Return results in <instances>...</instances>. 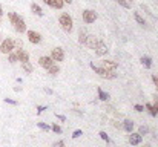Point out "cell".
I'll return each instance as SVG.
<instances>
[{
  "instance_id": "cell-35",
  "label": "cell",
  "mask_w": 158,
  "mask_h": 147,
  "mask_svg": "<svg viewBox=\"0 0 158 147\" xmlns=\"http://www.w3.org/2000/svg\"><path fill=\"white\" fill-rule=\"evenodd\" d=\"M55 116H57V119H60V121H66V116H64V115H57V113H55Z\"/></svg>"
},
{
  "instance_id": "cell-37",
  "label": "cell",
  "mask_w": 158,
  "mask_h": 147,
  "mask_svg": "<svg viewBox=\"0 0 158 147\" xmlns=\"http://www.w3.org/2000/svg\"><path fill=\"white\" fill-rule=\"evenodd\" d=\"M152 80H153V83L158 86V77H155V75H153V77H152Z\"/></svg>"
},
{
  "instance_id": "cell-13",
  "label": "cell",
  "mask_w": 158,
  "mask_h": 147,
  "mask_svg": "<svg viewBox=\"0 0 158 147\" xmlns=\"http://www.w3.org/2000/svg\"><path fill=\"white\" fill-rule=\"evenodd\" d=\"M101 67H104V69H107V70H115V69L118 67V64H117L115 61L104 60V61H101Z\"/></svg>"
},
{
  "instance_id": "cell-6",
  "label": "cell",
  "mask_w": 158,
  "mask_h": 147,
  "mask_svg": "<svg viewBox=\"0 0 158 147\" xmlns=\"http://www.w3.org/2000/svg\"><path fill=\"white\" fill-rule=\"evenodd\" d=\"M51 58H52L54 61H63V60H64L63 49H61V47H54L52 52H51Z\"/></svg>"
},
{
  "instance_id": "cell-15",
  "label": "cell",
  "mask_w": 158,
  "mask_h": 147,
  "mask_svg": "<svg viewBox=\"0 0 158 147\" xmlns=\"http://www.w3.org/2000/svg\"><path fill=\"white\" fill-rule=\"evenodd\" d=\"M123 129L126 132H132V129H133V121L132 119H124L123 121Z\"/></svg>"
},
{
  "instance_id": "cell-28",
  "label": "cell",
  "mask_w": 158,
  "mask_h": 147,
  "mask_svg": "<svg viewBox=\"0 0 158 147\" xmlns=\"http://www.w3.org/2000/svg\"><path fill=\"white\" fill-rule=\"evenodd\" d=\"M51 129H52V130H54L55 133H61V127H60L58 124H54V126H52Z\"/></svg>"
},
{
  "instance_id": "cell-25",
  "label": "cell",
  "mask_w": 158,
  "mask_h": 147,
  "mask_svg": "<svg viewBox=\"0 0 158 147\" xmlns=\"http://www.w3.org/2000/svg\"><path fill=\"white\" fill-rule=\"evenodd\" d=\"M17 61H18L17 55H15V54H11V52H9V63H12V64H14V63H17Z\"/></svg>"
},
{
  "instance_id": "cell-38",
  "label": "cell",
  "mask_w": 158,
  "mask_h": 147,
  "mask_svg": "<svg viewBox=\"0 0 158 147\" xmlns=\"http://www.w3.org/2000/svg\"><path fill=\"white\" fill-rule=\"evenodd\" d=\"M0 15H3V8H2V5H0Z\"/></svg>"
},
{
  "instance_id": "cell-16",
  "label": "cell",
  "mask_w": 158,
  "mask_h": 147,
  "mask_svg": "<svg viewBox=\"0 0 158 147\" xmlns=\"http://www.w3.org/2000/svg\"><path fill=\"white\" fill-rule=\"evenodd\" d=\"M97 92H98V98H100L101 101H107L109 98H110V96H109V93H107V92H104L101 87H98V89H97Z\"/></svg>"
},
{
  "instance_id": "cell-5",
  "label": "cell",
  "mask_w": 158,
  "mask_h": 147,
  "mask_svg": "<svg viewBox=\"0 0 158 147\" xmlns=\"http://www.w3.org/2000/svg\"><path fill=\"white\" fill-rule=\"evenodd\" d=\"M83 20H84V23H94L97 20V12L92 9H84L83 11Z\"/></svg>"
},
{
  "instance_id": "cell-2",
  "label": "cell",
  "mask_w": 158,
  "mask_h": 147,
  "mask_svg": "<svg viewBox=\"0 0 158 147\" xmlns=\"http://www.w3.org/2000/svg\"><path fill=\"white\" fill-rule=\"evenodd\" d=\"M58 23H60V26L63 28V31H66V32H71V31H72L74 21H72V17H71L69 14L63 12V14L60 15V18H58Z\"/></svg>"
},
{
  "instance_id": "cell-31",
  "label": "cell",
  "mask_w": 158,
  "mask_h": 147,
  "mask_svg": "<svg viewBox=\"0 0 158 147\" xmlns=\"http://www.w3.org/2000/svg\"><path fill=\"white\" fill-rule=\"evenodd\" d=\"M133 107H135V110H137V112H143L144 110V106H141V104H135Z\"/></svg>"
},
{
  "instance_id": "cell-14",
  "label": "cell",
  "mask_w": 158,
  "mask_h": 147,
  "mask_svg": "<svg viewBox=\"0 0 158 147\" xmlns=\"http://www.w3.org/2000/svg\"><path fill=\"white\" fill-rule=\"evenodd\" d=\"M97 43H98V38H97V37H94V35H87V40H86L84 44H86L89 49H95Z\"/></svg>"
},
{
  "instance_id": "cell-20",
  "label": "cell",
  "mask_w": 158,
  "mask_h": 147,
  "mask_svg": "<svg viewBox=\"0 0 158 147\" xmlns=\"http://www.w3.org/2000/svg\"><path fill=\"white\" fill-rule=\"evenodd\" d=\"M141 63H143V66H144V67H147V69L152 66V60H150V57H146V55H144V57H141Z\"/></svg>"
},
{
  "instance_id": "cell-43",
  "label": "cell",
  "mask_w": 158,
  "mask_h": 147,
  "mask_svg": "<svg viewBox=\"0 0 158 147\" xmlns=\"http://www.w3.org/2000/svg\"><path fill=\"white\" fill-rule=\"evenodd\" d=\"M0 38H2V35H0Z\"/></svg>"
},
{
  "instance_id": "cell-22",
  "label": "cell",
  "mask_w": 158,
  "mask_h": 147,
  "mask_svg": "<svg viewBox=\"0 0 158 147\" xmlns=\"http://www.w3.org/2000/svg\"><path fill=\"white\" fill-rule=\"evenodd\" d=\"M48 70H49V74H51V75H57V74L60 72V67H58L57 64H52V66H51Z\"/></svg>"
},
{
  "instance_id": "cell-26",
  "label": "cell",
  "mask_w": 158,
  "mask_h": 147,
  "mask_svg": "<svg viewBox=\"0 0 158 147\" xmlns=\"http://www.w3.org/2000/svg\"><path fill=\"white\" fill-rule=\"evenodd\" d=\"M147 132H149V129H147V127H146V126H141V127H140V129H138V133H140V135H141V136H143V135H146V133H147Z\"/></svg>"
},
{
  "instance_id": "cell-27",
  "label": "cell",
  "mask_w": 158,
  "mask_h": 147,
  "mask_svg": "<svg viewBox=\"0 0 158 147\" xmlns=\"http://www.w3.org/2000/svg\"><path fill=\"white\" fill-rule=\"evenodd\" d=\"M37 126H38L40 129H43V130H51V127H49L48 124H44V122H37Z\"/></svg>"
},
{
  "instance_id": "cell-24",
  "label": "cell",
  "mask_w": 158,
  "mask_h": 147,
  "mask_svg": "<svg viewBox=\"0 0 158 147\" xmlns=\"http://www.w3.org/2000/svg\"><path fill=\"white\" fill-rule=\"evenodd\" d=\"M117 3L121 5L123 8H130V2H127V0H117Z\"/></svg>"
},
{
  "instance_id": "cell-19",
  "label": "cell",
  "mask_w": 158,
  "mask_h": 147,
  "mask_svg": "<svg viewBox=\"0 0 158 147\" xmlns=\"http://www.w3.org/2000/svg\"><path fill=\"white\" fill-rule=\"evenodd\" d=\"M144 109H147V110H149V113H150L152 116H156V113H158V112H156V109H155V106H153V104H150V103H147V104L144 106Z\"/></svg>"
},
{
  "instance_id": "cell-1",
  "label": "cell",
  "mask_w": 158,
  "mask_h": 147,
  "mask_svg": "<svg viewBox=\"0 0 158 147\" xmlns=\"http://www.w3.org/2000/svg\"><path fill=\"white\" fill-rule=\"evenodd\" d=\"M8 17H9V21L14 24V29L17 31V32H25L26 31V23H25V20L21 18L18 14H15V12H9L8 14Z\"/></svg>"
},
{
  "instance_id": "cell-42",
  "label": "cell",
  "mask_w": 158,
  "mask_h": 147,
  "mask_svg": "<svg viewBox=\"0 0 158 147\" xmlns=\"http://www.w3.org/2000/svg\"><path fill=\"white\" fill-rule=\"evenodd\" d=\"M127 2H132V0H127Z\"/></svg>"
},
{
  "instance_id": "cell-8",
  "label": "cell",
  "mask_w": 158,
  "mask_h": 147,
  "mask_svg": "<svg viewBox=\"0 0 158 147\" xmlns=\"http://www.w3.org/2000/svg\"><path fill=\"white\" fill-rule=\"evenodd\" d=\"M38 64H40L41 67H44V69H49V67L54 64V60H52L51 57H40V58H38Z\"/></svg>"
},
{
  "instance_id": "cell-12",
  "label": "cell",
  "mask_w": 158,
  "mask_h": 147,
  "mask_svg": "<svg viewBox=\"0 0 158 147\" xmlns=\"http://www.w3.org/2000/svg\"><path fill=\"white\" fill-rule=\"evenodd\" d=\"M15 55H17L18 61H21V63H25V61H29V55H28V52H26V51H23V49H17Z\"/></svg>"
},
{
  "instance_id": "cell-30",
  "label": "cell",
  "mask_w": 158,
  "mask_h": 147,
  "mask_svg": "<svg viewBox=\"0 0 158 147\" xmlns=\"http://www.w3.org/2000/svg\"><path fill=\"white\" fill-rule=\"evenodd\" d=\"M100 138H101V139H104V141H106V142H107V141H109V138H107V135H106V132H103V130H101V132H100Z\"/></svg>"
},
{
  "instance_id": "cell-18",
  "label": "cell",
  "mask_w": 158,
  "mask_h": 147,
  "mask_svg": "<svg viewBox=\"0 0 158 147\" xmlns=\"http://www.w3.org/2000/svg\"><path fill=\"white\" fill-rule=\"evenodd\" d=\"M86 40H87V34H86L83 29H80V32H78V43H80V44H84Z\"/></svg>"
},
{
  "instance_id": "cell-11",
  "label": "cell",
  "mask_w": 158,
  "mask_h": 147,
  "mask_svg": "<svg viewBox=\"0 0 158 147\" xmlns=\"http://www.w3.org/2000/svg\"><path fill=\"white\" fill-rule=\"evenodd\" d=\"M143 141V136L137 132V133H132L130 132V136H129V142H130V145H137V144H140Z\"/></svg>"
},
{
  "instance_id": "cell-21",
  "label": "cell",
  "mask_w": 158,
  "mask_h": 147,
  "mask_svg": "<svg viewBox=\"0 0 158 147\" xmlns=\"http://www.w3.org/2000/svg\"><path fill=\"white\" fill-rule=\"evenodd\" d=\"M21 67H23V70H25V72H28V74H32V64H31L29 61L21 63Z\"/></svg>"
},
{
  "instance_id": "cell-4",
  "label": "cell",
  "mask_w": 158,
  "mask_h": 147,
  "mask_svg": "<svg viewBox=\"0 0 158 147\" xmlns=\"http://www.w3.org/2000/svg\"><path fill=\"white\" fill-rule=\"evenodd\" d=\"M12 49H14V40H11V38L3 40L2 44H0V52L2 54H9V52H12Z\"/></svg>"
},
{
  "instance_id": "cell-41",
  "label": "cell",
  "mask_w": 158,
  "mask_h": 147,
  "mask_svg": "<svg viewBox=\"0 0 158 147\" xmlns=\"http://www.w3.org/2000/svg\"><path fill=\"white\" fill-rule=\"evenodd\" d=\"M0 21H2V15H0Z\"/></svg>"
},
{
  "instance_id": "cell-3",
  "label": "cell",
  "mask_w": 158,
  "mask_h": 147,
  "mask_svg": "<svg viewBox=\"0 0 158 147\" xmlns=\"http://www.w3.org/2000/svg\"><path fill=\"white\" fill-rule=\"evenodd\" d=\"M89 66H91V69H92L95 74H98V75L103 77V78L114 80V78L117 77V75H115V70H107V69H104V67H97V66H94V63H91Z\"/></svg>"
},
{
  "instance_id": "cell-39",
  "label": "cell",
  "mask_w": 158,
  "mask_h": 147,
  "mask_svg": "<svg viewBox=\"0 0 158 147\" xmlns=\"http://www.w3.org/2000/svg\"><path fill=\"white\" fill-rule=\"evenodd\" d=\"M64 3H72V0H63Z\"/></svg>"
},
{
  "instance_id": "cell-23",
  "label": "cell",
  "mask_w": 158,
  "mask_h": 147,
  "mask_svg": "<svg viewBox=\"0 0 158 147\" xmlns=\"http://www.w3.org/2000/svg\"><path fill=\"white\" fill-rule=\"evenodd\" d=\"M133 18H135V20H137V21H138L140 24H146V21H144V18H143V17H141V15H140L138 12H133Z\"/></svg>"
},
{
  "instance_id": "cell-36",
  "label": "cell",
  "mask_w": 158,
  "mask_h": 147,
  "mask_svg": "<svg viewBox=\"0 0 158 147\" xmlns=\"http://www.w3.org/2000/svg\"><path fill=\"white\" fill-rule=\"evenodd\" d=\"M43 110H46V107H43V106H37V112H38V113H41Z\"/></svg>"
},
{
  "instance_id": "cell-33",
  "label": "cell",
  "mask_w": 158,
  "mask_h": 147,
  "mask_svg": "<svg viewBox=\"0 0 158 147\" xmlns=\"http://www.w3.org/2000/svg\"><path fill=\"white\" fill-rule=\"evenodd\" d=\"M52 147H64V142L63 141H57V142H54Z\"/></svg>"
},
{
  "instance_id": "cell-29",
  "label": "cell",
  "mask_w": 158,
  "mask_h": 147,
  "mask_svg": "<svg viewBox=\"0 0 158 147\" xmlns=\"http://www.w3.org/2000/svg\"><path fill=\"white\" fill-rule=\"evenodd\" d=\"M81 135H83V132H81V130H75V132L72 133V138L75 139V138H78V136H81Z\"/></svg>"
},
{
  "instance_id": "cell-7",
  "label": "cell",
  "mask_w": 158,
  "mask_h": 147,
  "mask_svg": "<svg viewBox=\"0 0 158 147\" xmlns=\"http://www.w3.org/2000/svg\"><path fill=\"white\" fill-rule=\"evenodd\" d=\"M107 52H109V49H107L106 43L101 41V40H98V43H97V46H95V54L100 55V57H103V55H106Z\"/></svg>"
},
{
  "instance_id": "cell-10",
  "label": "cell",
  "mask_w": 158,
  "mask_h": 147,
  "mask_svg": "<svg viewBox=\"0 0 158 147\" xmlns=\"http://www.w3.org/2000/svg\"><path fill=\"white\" fill-rule=\"evenodd\" d=\"M43 2L46 5H49L51 8H55V9H61L63 5H64L63 0H43Z\"/></svg>"
},
{
  "instance_id": "cell-32",
  "label": "cell",
  "mask_w": 158,
  "mask_h": 147,
  "mask_svg": "<svg viewBox=\"0 0 158 147\" xmlns=\"http://www.w3.org/2000/svg\"><path fill=\"white\" fill-rule=\"evenodd\" d=\"M14 46H17L18 49H21V46H23V43H21V40H15V41H14Z\"/></svg>"
},
{
  "instance_id": "cell-40",
  "label": "cell",
  "mask_w": 158,
  "mask_h": 147,
  "mask_svg": "<svg viewBox=\"0 0 158 147\" xmlns=\"http://www.w3.org/2000/svg\"><path fill=\"white\" fill-rule=\"evenodd\" d=\"M155 109H156V112H158V101H155Z\"/></svg>"
},
{
  "instance_id": "cell-9",
  "label": "cell",
  "mask_w": 158,
  "mask_h": 147,
  "mask_svg": "<svg viewBox=\"0 0 158 147\" xmlns=\"http://www.w3.org/2000/svg\"><path fill=\"white\" fill-rule=\"evenodd\" d=\"M28 40L31 43H34V44H38L41 41V35L38 32H35V31H28Z\"/></svg>"
},
{
  "instance_id": "cell-34",
  "label": "cell",
  "mask_w": 158,
  "mask_h": 147,
  "mask_svg": "<svg viewBox=\"0 0 158 147\" xmlns=\"http://www.w3.org/2000/svg\"><path fill=\"white\" fill-rule=\"evenodd\" d=\"M5 103H9V104H17V101L11 100V98H5Z\"/></svg>"
},
{
  "instance_id": "cell-17",
  "label": "cell",
  "mask_w": 158,
  "mask_h": 147,
  "mask_svg": "<svg viewBox=\"0 0 158 147\" xmlns=\"http://www.w3.org/2000/svg\"><path fill=\"white\" fill-rule=\"evenodd\" d=\"M31 11H32L35 15H38V17L43 15V11H41V8H40L37 3H32V5H31Z\"/></svg>"
}]
</instances>
